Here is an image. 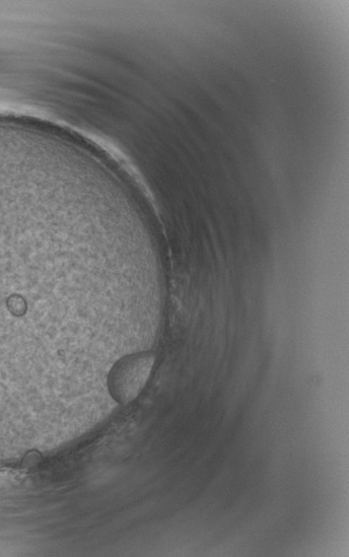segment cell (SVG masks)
<instances>
[{
  "label": "cell",
  "instance_id": "1",
  "mask_svg": "<svg viewBox=\"0 0 349 557\" xmlns=\"http://www.w3.org/2000/svg\"><path fill=\"white\" fill-rule=\"evenodd\" d=\"M155 357L151 352H139L121 359L111 370L108 387L115 401L122 405L133 401L146 387Z\"/></svg>",
  "mask_w": 349,
  "mask_h": 557
}]
</instances>
